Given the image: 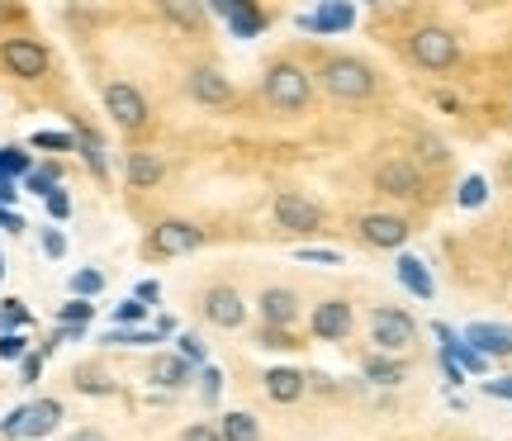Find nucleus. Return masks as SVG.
Instances as JSON below:
<instances>
[{
	"label": "nucleus",
	"instance_id": "nucleus-1",
	"mask_svg": "<svg viewBox=\"0 0 512 441\" xmlns=\"http://www.w3.org/2000/svg\"><path fill=\"white\" fill-rule=\"evenodd\" d=\"M318 86L332 95V100H347V105H356V100H370V95L380 91V76H375V67H370L366 57H351V53H328L323 62H318Z\"/></svg>",
	"mask_w": 512,
	"mask_h": 441
},
{
	"label": "nucleus",
	"instance_id": "nucleus-2",
	"mask_svg": "<svg viewBox=\"0 0 512 441\" xmlns=\"http://www.w3.org/2000/svg\"><path fill=\"white\" fill-rule=\"evenodd\" d=\"M261 95H266V105H271L275 114H304L313 105V76L304 72L299 62L280 57V62H271L266 76H261Z\"/></svg>",
	"mask_w": 512,
	"mask_h": 441
},
{
	"label": "nucleus",
	"instance_id": "nucleus-3",
	"mask_svg": "<svg viewBox=\"0 0 512 441\" xmlns=\"http://www.w3.org/2000/svg\"><path fill=\"white\" fill-rule=\"evenodd\" d=\"M408 57L418 62L422 72H451L460 62V38L441 24H422L408 34Z\"/></svg>",
	"mask_w": 512,
	"mask_h": 441
},
{
	"label": "nucleus",
	"instance_id": "nucleus-4",
	"mask_svg": "<svg viewBox=\"0 0 512 441\" xmlns=\"http://www.w3.org/2000/svg\"><path fill=\"white\" fill-rule=\"evenodd\" d=\"M0 67L15 76V81H43L53 72V53L29 34H10L0 38Z\"/></svg>",
	"mask_w": 512,
	"mask_h": 441
},
{
	"label": "nucleus",
	"instance_id": "nucleus-5",
	"mask_svg": "<svg viewBox=\"0 0 512 441\" xmlns=\"http://www.w3.org/2000/svg\"><path fill=\"white\" fill-rule=\"evenodd\" d=\"M370 337H375V347H380L384 356H394V351H403L408 342H418V318L394 309V304H375V309H370Z\"/></svg>",
	"mask_w": 512,
	"mask_h": 441
},
{
	"label": "nucleus",
	"instance_id": "nucleus-6",
	"mask_svg": "<svg viewBox=\"0 0 512 441\" xmlns=\"http://www.w3.org/2000/svg\"><path fill=\"white\" fill-rule=\"evenodd\" d=\"M105 114L124 133H143L152 110H147V95L133 86V81H105Z\"/></svg>",
	"mask_w": 512,
	"mask_h": 441
},
{
	"label": "nucleus",
	"instance_id": "nucleus-7",
	"mask_svg": "<svg viewBox=\"0 0 512 441\" xmlns=\"http://www.w3.org/2000/svg\"><path fill=\"white\" fill-rule=\"evenodd\" d=\"M204 247V228L190 219H162L147 233V252L152 257H190Z\"/></svg>",
	"mask_w": 512,
	"mask_h": 441
},
{
	"label": "nucleus",
	"instance_id": "nucleus-8",
	"mask_svg": "<svg viewBox=\"0 0 512 441\" xmlns=\"http://www.w3.org/2000/svg\"><path fill=\"white\" fill-rule=\"evenodd\" d=\"M375 190L389 195V200H422V195H427V181H422L418 162H408V157H389V162L375 166Z\"/></svg>",
	"mask_w": 512,
	"mask_h": 441
},
{
	"label": "nucleus",
	"instance_id": "nucleus-9",
	"mask_svg": "<svg viewBox=\"0 0 512 441\" xmlns=\"http://www.w3.org/2000/svg\"><path fill=\"white\" fill-rule=\"evenodd\" d=\"M275 223H280L285 233H318V228H323V209H318L309 195L285 190V195H275Z\"/></svg>",
	"mask_w": 512,
	"mask_h": 441
},
{
	"label": "nucleus",
	"instance_id": "nucleus-10",
	"mask_svg": "<svg viewBox=\"0 0 512 441\" xmlns=\"http://www.w3.org/2000/svg\"><path fill=\"white\" fill-rule=\"evenodd\" d=\"M200 309H204V318L223 332H233L247 323V304H242V294L233 290V285H209L200 299Z\"/></svg>",
	"mask_w": 512,
	"mask_h": 441
},
{
	"label": "nucleus",
	"instance_id": "nucleus-11",
	"mask_svg": "<svg viewBox=\"0 0 512 441\" xmlns=\"http://www.w3.org/2000/svg\"><path fill=\"white\" fill-rule=\"evenodd\" d=\"M356 233L366 247H380V252H399L403 242H408V219L403 214H366V219L356 223Z\"/></svg>",
	"mask_w": 512,
	"mask_h": 441
},
{
	"label": "nucleus",
	"instance_id": "nucleus-12",
	"mask_svg": "<svg viewBox=\"0 0 512 441\" xmlns=\"http://www.w3.org/2000/svg\"><path fill=\"white\" fill-rule=\"evenodd\" d=\"M185 91L195 105L204 110H223V105H233V81L219 72V67H195V72L185 76Z\"/></svg>",
	"mask_w": 512,
	"mask_h": 441
},
{
	"label": "nucleus",
	"instance_id": "nucleus-13",
	"mask_svg": "<svg viewBox=\"0 0 512 441\" xmlns=\"http://www.w3.org/2000/svg\"><path fill=\"white\" fill-rule=\"evenodd\" d=\"M256 313H261V328L294 332V323H299V294L285 290V285H271V290H261V299H256Z\"/></svg>",
	"mask_w": 512,
	"mask_h": 441
},
{
	"label": "nucleus",
	"instance_id": "nucleus-14",
	"mask_svg": "<svg viewBox=\"0 0 512 441\" xmlns=\"http://www.w3.org/2000/svg\"><path fill=\"white\" fill-rule=\"evenodd\" d=\"M309 323H313V337H318V342H342V337H351V328H356L347 299H323V304L313 309Z\"/></svg>",
	"mask_w": 512,
	"mask_h": 441
},
{
	"label": "nucleus",
	"instance_id": "nucleus-15",
	"mask_svg": "<svg viewBox=\"0 0 512 441\" xmlns=\"http://www.w3.org/2000/svg\"><path fill=\"white\" fill-rule=\"evenodd\" d=\"M460 342H465V347H475L484 361H494V356H512V328H503V323H470V328L460 332Z\"/></svg>",
	"mask_w": 512,
	"mask_h": 441
},
{
	"label": "nucleus",
	"instance_id": "nucleus-16",
	"mask_svg": "<svg viewBox=\"0 0 512 441\" xmlns=\"http://www.w3.org/2000/svg\"><path fill=\"white\" fill-rule=\"evenodd\" d=\"M67 413H62V399H34V404H24V432L19 441H43L48 432H57Z\"/></svg>",
	"mask_w": 512,
	"mask_h": 441
},
{
	"label": "nucleus",
	"instance_id": "nucleus-17",
	"mask_svg": "<svg viewBox=\"0 0 512 441\" xmlns=\"http://www.w3.org/2000/svg\"><path fill=\"white\" fill-rule=\"evenodd\" d=\"M72 138H76V152H81V162L91 166V176H110V147H105V138L86 124V119H76L72 124Z\"/></svg>",
	"mask_w": 512,
	"mask_h": 441
},
{
	"label": "nucleus",
	"instance_id": "nucleus-18",
	"mask_svg": "<svg viewBox=\"0 0 512 441\" xmlns=\"http://www.w3.org/2000/svg\"><path fill=\"white\" fill-rule=\"evenodd\" d=\"M147 380H152L157 389H185L190 380H195V366H190V361H181L176 351H162V356H152Z\"/></svg>",
	"mask_w": 512,
	"mask_h": 441
},
{
	"label": "nucleus",
	"instance_id": "nucleus-19",
	"mask_svg": "<svg viewBox=\"0 0 512 441\" xmlns=\"http://www.w3.org/2000/svg\"><path fill=\"white\" fill-rule=\"evenodd\" d=\"M124 181L133 190H152V185L166 181V162L157 152H128L124 157Z\"/></svg>",
	"mask_w": 512,
	"mask_h": 441
},
{
	"label": "nucleus",
	"instance_id": "nucleus-20",
	"mask_svg": "<svg viewBox=\"0 0 512 441\" xmlns=\"http://www.w3.org/2000/svg\"><path fill=\"white\" fill-rule=\"evenodd\" d=\"M261 380H266V394H271L275 404H299L304 389H309V375H304V370H290V366L266 370Z\"/></svg>",
	"mask_w": 512,
	"mask_h": 441
},
{
	"label": "nucleus",
	"instance_id": "nucleus-21",
	"mask_svg": "<svg viewBox=\"0 0 512 441\" xmlns=\"http://www.w3.org/2000/svg\"><path fill=\"white\" fill-rule=\"evenodd\" d=\"M214 15L228 19L238 38H252V34H261V29H266V15H261L256 5H242V0H214Z\"/></svg>",
	"mask_w": 512,
	"mask_h": 441
},
{
	"label": "nucleus",
	"instance_id": "nucleus-22",
	"mask_svg": "<svg viewBox=\"0 0 512 441\" xmlns=\"http://www.w3.org/2000/svg\"><path fill=\"white\" fill-rule=\"evenodd\" d=\"M299 24L313 29V34H347L351 24H356V10H351V5H318V10L304 15Z\"/></svg>",
	"mask_w": 512,
	"mask_h": 441
},
{
	"label": "nucleus",
	"instance_id": "nucleus-23",
	"mask_svg": "<svg viewBox=\"0 0 512 441\" xmlns=\"http://www.w3.org/2000/svg\"><path fill=\"white\" fill-rule=\"evenodd\" d=\"M394 276H399L403 290H408V294H418V299H432V294H437V285H432V276H427V261L408 257V252L399 257V266H394Z\"/></svg>",
	"mask_w": 512,
	"mask_h": 441
},
{
	"label": "nucleus",
	"instance_id": "nucleus-24",
	"mask_svg": "<svg viewBox=\"0 0 512 441\" xmlns=\"http://www.w3.org/2000/svg\"><path fill=\"white\" fill-rule=\"evenodd\" d=\"M157 10L166 24H176L185 34H204V5H195V0H162Z\"/></svg>",
	"mask_w": 512,
	"mask_h": 441
},
{
	"label": "nucleus",
	"instance_id": "nucleus-25",
	"mask_svg": "<svg viewBox=\"0 0 512 441\" xmlns=\"http://www.w3.org/2000/svg\"><path fill=\"white\" fill-rule=\"evenodd\" d=\"M19 190H29V195H38V200H48L53 190H62V166H57V162L34 166V171L19 181Z\"/></svg>",
	"mask_w": 512,
	"mask_h": 441
},
{
	"label": "nucleus",
	"instance_id": "nucleus-26",
	"mask_svg": "<svg viewBox=\"0 0 512 441\" xmlns=\"http://www.w3.org/2000/svg\"><path fill=\"white\" fill-rule=\"evenodd\" d=\"M219 432H223V441H261V427H256V418H252V413H242V408L223 413Z\"/></svg>",
	"mask_w": 512,
	"mask_h": 441
},
{
	"label": "nucleus",
	"instance_id": "nucleus-27",
	"mask_svg": "<svg viewBox=\"0 0 512 441\" xmlns=\"http://www.w3.org/2000/svg\"><path fill=\"white\" fill-rule=\"evenodd\" d=\"M366 380H375V385H403L408 366L394 361V356H366Z\"/></svg>",
	"mask_w": 512,
	"mask_h": 441
},
{
	"label": "nucleus",
	"instance_id": "nucleus-28",
	"mask_svg": "<svg viewBox=\"0 0 512 441\" xmlns=\"http://www.w3.org/2000/svg\"><path fill=\"white\" fill-rule=\"evenodd\" d=\"M29 171H34V157H29L24 147H15V143L0 147V176H5V181H24Z\"/></svg>",
	"mask_w": 512,
	"mask_h": 441
},
{
	"label": "nucleus",
	"instance_id": "nucleus-29",
	"mask_svg": "<svg viewBox=\"0 0 512 441\" xmlns=\"http://www.w3.org/2000/svg\"><path fill=\"white\" fill-rule=\"evenodd\" d=\"M34 313L24 309V299H0V332H29Z\"/></svg>",
	"mask_w": 512,
	"mask_h": 441
},
{
	"label": "nucleus",
	"instance_id": "nucleus-30",
	"mask_svg": "<svg viewBox=\"0 0 512 441\" xmlns=\"http://www.w3.org/2000/svg\"><path fill=\"white\" fill-rule=\"evenodd\" d=\"M100 342H105V347H152L157 332L152 328H110V332H100Z\"/></svg>",
	"mask_w": 512,
	"mask_h": 441
},
{
	"label": "nucleus",
	"instance_id": "nucleus-31",
	"mask_svg": "<svg viewBox=\"0 0 512 441\" xmlns=\"http://www.w3.org/2000/svg\"><path fill=\"white\" fill-rule=\"evenodd\" d=\"M91 318H95L91 299H67V304H57V323H62V328H91Z\"/></svg>",
	"mask_w": 512,
	"mask_h": 441
},
{
	"label": "nucleus",
	"instance_id": "nucleus-32",
	"mask_svg": "<svg viewBox=\"0 0 512 441\" xmlns=\"http://www.w3.org/2000/svg\"><path fill=\"white\" fill-rule=\"evenodd\" d=\"M441 351H446V356H451V361H456V366L465 370V375H484V370H489V361H484V356H479L475 347H465L460 337L451 342V347H441Z\"/></svg>",
	"mask_w": 512,
	"mask_h": 441
},
{
	"label": "nucleus",
	"instance_id": "nucleus-33",
	"mask_svg": "<svg viewBox=\"0 0 512 441\" xmlns=\"http://www.w3.org/2000/svg\"><path fill=\"white\" fill-rule=\"evenodd\" d=\"M72 385L81 389V394H114V389H119V385L110 380V375H105V370H91V366H81V370H76V380H72Z\"/></svg>",
	"mask_w": 512,
	"mask_h": 441
},
{
	"label": "nucleus",
	"instance_id": "nucleus-34",
	"mask_svg": "<svg viewBox=\"0 0 512 441\" xmlns=\"http://www.w3.org/2000/svg\"><path fill=\"white\" fill-rule=\"evenodd\" d=\"M29 147H38V152H76V138L62 129H38L29 138Z\"/></svg>",
	"mask_w": 512,
	"mask_h": 441
},
{
	"label": "nucleus",
	"instance_id": "nucleus-35",
	"mask_svg": "<svg viewBox=\"0 0 512 441\" xmlns=\"http://www.w3.org/2000/svg\"><path fill=\"white\" fill-rule=\"evenodd\" d=\"M95 294H105V271H95V266L76 271L72 276V299H95Z\"/></svg>",
	"mask_w": 512,
	"mask_h": 441
},
{
	"label": "nucleus",
	"instance_id": "nucleus-36",
	"mask_svg": "<svg viewBox=\"0 0 512 441\" xmlns=\"http://www.w3.org/2000/svg\"><path fill=\"white\" fill-rule=\"evenodd\" d=\"M413 143H418V157H422L427 166H446V162H451V147L441 143L437 133H418Z\"/></svg>",
	"mask_w": 512,
	"mask_h": 441
},
{
	"label": "nucleus",
	"instance_id": "nucleus-37",
	"mask_svg": "<svg viewBox=\"0 0 512 441\" xmlns=\"http://www.w3.org/2000/svg\"><path fill=\"white\" fill-rule=\"evenodd\" d=\"M29 351H34V347H29V332H0V361L19 366Z\"/></svg>",
	"mask_w": 512,
	"mask_h": 441
},
{
	"label": "nucleus",
	"instance_id": "nucleus-38",
	"mask_svg": "<svg viewBox=\"0 0 512 441\" xmlns=\"http://www.w3.org/2000/svg\"><path fill=\"white\" fill-rule=\"evenodd\" d=\"M176 356H181V361H190L195 370L209 366V361H204V342L195 337V332H181V337H176Z\"/></svg>",
	"mask_w": 512,
	"mask_h": 441
},
{
	"label": "nucleus",
	"instance_id": "nucleus-39",
	"mask_svg": "<svg viewBox=\"0 0 512 441\" xmlns=\"http://www.w3.org/2000/svg\"><path fill=\"white\" fill-rule=\"evenodd\" d=\"M143 318H147V304H138V299L114 304V328H143Z\"/></svg>",
	"mask_w": 512,
	"mask_h": 441
},
{
	"label": "nucleus",
	"instance_id": "nucleus-40",
	"mask_svg": "<svg viewBox=\"0 0 512 441\" xmlns=\"http://www.w3.org/2000/svg\"><path fill=\"white\" fill-rule=\"evenodd\" d=\"M484 200H489V181H484V176H465V181H460V204H465V209H479Z\"/></svg>",
	"mask_w": 512,
	"mask_h": 441
},
{
	"label": "nucleus",
	"instance_id": "nucleus-41",
	"mask_svg": "<svg viewBox=\"0 0 512 441\" xmlns=\"http://www.w3.org/2000/svg\"><path fill=\"white\" fill-rule=\"evenodd\" d=\"M195 380H200V394H204V404H209V408L219 404V394H223V370H219V366H204L200 375H195Z\"/></svg>",
	"mask_w": 512,
	"mask_h": 441
},
{
	"label": "nucleus",
	"instance_id": "nucleus-42",
	"mask_svg": "<svg viewBox=\"0 0 512 441\" xmlns=\"http://www.w3.org/2000/svg\"><path fill=\"white\" fill-rule=\"evenodd\" d=\"M43 209H48V219L53 223H67L72 219V195H67V190H53V195L43 200Z\"/></svg>",
	"mask_w": 512,
	"mask_h": 441
},
{
	"label": "nucleus",
	"instance_id": "nucleus-43",
	"mask_svg": "<svg viewBox=\"0 0 512 441\" xmlns=\"http://www.w3.org/2000/svg\"><path fill=\"white\" fill-rule=\"evenodd\" d=\"M38 242H43V257H48V261L67 257V233H62V228H43V238H38Z\"/></svg>",
	"mask_w": 512,
	"mask_h": 441
},
{
	"label": "nucleus",
	"instance_id": "nucleus-44",
	"mask_svg": "<svg viewBox=\"0 0 512 441\" xmlns=\"http://www.w3.org/2000/svg\"><path fill=\"white\" fill-rule=\"evenodd\" d=\"M43 361H48L43 351H29V356L19 361V385H38V380H43Z\"/></svg>",
	"mask_w": 512,
	"mask_h": 441
},
{
	"label": "nucleus",
	"instance_id": "nucleus-45",
	"mask_svg": "<svg viewBox=\"0 0 512 441\" xmlns=\"http://www.w3.org/2000/svg\"><path fill=\"white\" fill-rule=\"evenodd\" d=\"M261 347H271V351H285V347H299V337L285 328H261V337H256Z\"/></svg>",
	"mask_w": 512,
	"mask_h": 441
},
{
	"label": "nucleus",
	"instance_id": "nucleus-46",
	"mask_svg": "<svg viewBox=\"0 0 512 441\" xmlns=\"http://www.w3.org/2000/svg\"><path fill=\"white\" fill-rule=\"evenodd\" d=\"M299 261H323V266H342V252H332V247H299Z\"/></svg>",
	"mask_w": 512,
	"mask_h": 441
},
{
	"label": "nucleus",
	"instance_id": "nucleus-47",
	"mask_svg": "<svg viewBox=\"0 0 512 441\" xmlns=\"http://www.w3.org/2000/svg\"><path fill=\"white\" fill-rule=\"evenodd\" d=\"M181 441H223V432L214 423H190L181 432Z\"/></svg>",
	"mask_w": 512,
	"mask_h": 441
},
{
	"label": "nucleus",
	"instance_id": "nucleus-48",
	"mask_svg": "<svg viewBox=\"0 0 512 441\" xmlns=\"http://www.w3.org/2000/svg\"><path fill=\"white\" fill-rule=\"evenodd\" d=\"M133 299H138V304H147V309H152V304L162 299V285H157V280H138V290H133Z\"/></svg>",
	"mask_w": 512,
	"mask_h": 441
},
{
	"label": "nucleus",
	"instance_id": "nucleus-49",
	"mask_svg": "<svg viewBox=\"0 0 512 441\" xmlns=\"http://www.w3.org/2000/svg\"><path fill=\"white\" fill-rule=\"evenodd\" d=\"M19 195H24V190H19V181H5V176H0V209H15Z\"/></svg>",
	"mask_w": 512,
	"mask_h": 441
},
{
	"label": "nucleus",
	"instance_id": "nucleus-50",
	"mask_svg": "<svg viewBox=\"0 0 512 441\" xmlns=\"http://www.w3.org/2000/svg\"><path fill=\"white\" fill-rule=\"evenodd\" d=\"M484 394H489V399H512V375H503V380H489V385H484Z\"/></svg>",
	"mask_w": 512,
	"mask_h": 441
},
{
	"label": "nucleus",
	"instance_id": "nucleus-51",
	"mask_svg": "<svg viewBox=\"0 0 512 441\" xmlns=\"http://www.w3.org/2000/svg\"><path fill=\"white\" fill-rule=\"evenodd\" d=\"M441 370H446V385H465V370H460L446 351H441Z\"/></svg>",
	"mask_w": 512,
	"mask_h": 441
},
{
	"label": "nucleus",
	"instance_id": "nucleus-52",
	"mask_svg": "<svg viewBox=\"0 0 512 441\" xmlns=\"http://www.w3.org/2000/svg\"><path fill=\"white\" fill-rule=\"evenodd\" d=\"M0 228H5V233H24V228H29V223L19 219L15 209H0Z\"/></svg>",
	"mask_w": 512,
	"mask_h": 441
},
{
	"label": "nucleus",
	"instance_id": "nucleus-53",
	"mask_svg": "<svg viewBox=\"0 0 512 441\" xmlns=\"http://www.w3.org/2000/svg\"><path fill=\"white\" fill-rule=\"evenodd\" d=\"M67 441H110V437H105L100 427H81V432H72V437H67Z\"/></svg>",
	"mask_w": 512,
	"mask_h": 441
},
{
	"label": "nucleus",
	"instance_id": "nucleus-54",
	"mask_svg": "<svg viewBox=\"0 0 512 441\" xmlns=\"http://www.w3.org/2000/svg\"><path fill=\"white\" fill-rule=\"evenodd\" d=\"M152 332H157V342H166V337L176 332V318H166V313H162V318H157V328H152Z\"/></svg>",
	"mask_w": 512,
	"mask_h": 441
},
{
	"label": "nucleus",
	"instance_id": "nucleus-55",
	"mask_svg": "<svg viewBox=\"0 0 512 441\" xmlns=\"http://www.w3.org/2000/svg\"><path fill=\"white\" fill-rule=\"evenodd\" d=\"M10 19H24V5H0V24H10Z\"/></svg>",
	"mask_w": 512,
	"mask_h": 441
},
{
	"label": "nucleus",
	"instance_id": "nucleus-56",
	"mask_svg": "<svg viewBox=\"0 0 512 441\" xmlns=\"http://www.w3.org/2000/svg\"><path fill=\"white\" fill-rule=\"evenodd\" d=\"M0 276H5V266H0Z\"/></svg>",
	"mask_w": 512,
	"mask_h": 441
}]
</instances>
